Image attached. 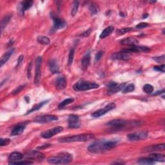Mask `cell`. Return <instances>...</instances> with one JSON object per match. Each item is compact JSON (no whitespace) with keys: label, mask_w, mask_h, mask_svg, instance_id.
<instances>
[{"label":"cell","mask_w":165,"mask_h":165,"mask_svg":"<svg viewBox=\"0 0 165 165\" xmlns=\"http://www.w3.org/2000/svg\"><path fill=\"white\" fill-rule=\"evenodd\" d=\"M117 146L115 141H98L88 147V150L92 154H101L106 151L110 150Z\"/></svg>","instance_id":"cell-1"},{"label":"cell","mask_w":165,"mask_h":165,"mask_svg":"<svg viewBox=\"0 0 165 165\" xmlns=\"http://www.w3.org/2000/svg\"><path fill=\"white\" fill-rule=\"evenodd\" d=\"M72 160L73 156L72 154L67 152H63L61 154H58L57 156L50 157L47 161L50 164H66L70 163Z\"/></svg>","instance_id":"cell-2"},{"label":"cell","mask_w":165,"mask_h":165,"mask_svg":"<svg viewBox=\"0 0 165 165\" xmlns=\"http://www.w3.org/2000/svg\"><path fill=\"white\" fill-rule=\"evenodd\" d=\"M95 138L93 134H83L70 137H66L59 139L61 143H71V142H82L92 140Z\"/></svg>","instance_id":"cell-3"},{"label":"cell","mask_w":165,"mask_h":165,"mask_svg":"<svg viewBox=\"0 0 165 165\" xmlns=\"http://www.w3.org/2000/svg\"><path fill=\"white\" fill-rule=\"evenodd\" d=\"M99 87H100L99 84L95 82L81 80L77 81L73 86V89L75 91H86L92 89H96V88H98Z\"/></svg>","instance_id":"cell-4"},{"label":"cell","mask_w":165,"mask_h":165,"mask_svg":"<svg viewBox=\"0 0 165 165\" xmlns=\"http://www.w3.org/2000/svg\"><path fill=\"white\" fill-rule=\"evenodd\" d=\"M107 125L110 126L113 130H119L125 128L128 125V122L121 119H114V120L109 121L107 123Z\"/></svg>","instance_id":"cell-5"},{"label":"cell","mask_w":165,"mask_h":165,"mask_svg":"<svg viewBox=\"0 0 165 165\" xmlns=\"http://www.w3.org/2000/svg\"><path fill=\"white\" fill-rule=\"evenodd\" d=\"M148 132L146 131L136 132L128 134L127 138L129 141H131L143 140V139H145L148 137Z\"/></svg>","instance_id":"cell-6"},{"label":"cell","mask_w":165,"mask_h":165,"mask_svg":"<svg viewBox=\"0 0 165 165\" xmlns=\"http://www.w3.org/2000/svg\"><path fill=\"white\" fill-rule=\"evenodd\" d=\"M116 104L114 103H109L108 105H106L105 107H104L103 108H101L100 110H98L97 111H96L95 112H94L92 114V117L93 118H100V117H101L103 115H105L106 114V113L108 112H110V110H113L116 108Z\"/></svg>","instance_id":"cell-7"},{"label":"cell","mask_w":165,"mask_h":165,"mask_svg":"<svg viewBox=\"0 0 165 165\" xmlns=\"http://www.w3.org/2000/svg\"><path fill=\"white\" fill-rule=\"evenodd\" d=\"M42 63V57L38 56L35 60V73L34 77V83L35 85L39 84L41 76V67Z\"/></svg>","instance_id":"cell-8"},{"label":"cell","mask_w":165,"mask_h":165,"mask_svg":"<svg viewBox=\"0 0 165 165\" xmlns=\"http://www.w3.org/2000/svg\"><path fill=\"white\" fill-rule=\"evenodd\" d=\"M63 130V128L62 126H56V127L53 128L52 129H50L49 130L45 131L43 132H42L41 134V136L45 139H50L55 135H56V134L61 132Z\"/></svg>","instance_id":"cell-9"},{"label":"cell","mask_w":165,"mask_h":165,"mask_svg":"<svg viewBox=\"0 0 165 165\" xmlns=\"http://www.w3.org/2000/svg\"><path fill=\"white\" fill-rule=\"evenodd\" d=\"M51 17L54 21V25L52 28L53 30L61 29L66 26V22L63 19L59 18L55 14L51 13Z\"/></svg>","instance_id":"cell-10"},{"label":"cell","mask_w":165,"mask_h":165,"mask_svg":"<svg viewBox=\"0 0 165 165\" xmlns=\"http://www.w3.org/2000/svg\"><path fill=\"white\" fill-rule=\"evenodd\" d=\"M58 118L56 116L54 115H45L42 116H38L35 118L34 120V122L37 123H47L50 122L57 121Z\"/></svg>","instance_id":"cell-11"},{"label":"cell","mask_w":165,"mask_h":165,"mask_svg":"<svg viewBox=\"0 0 165 165\" xmlns=\"http://www.w3.org/2000/svg\"><path fill=\"white\" fill-rule=\"evenodd\" d=\"M29 121H25L21 123H18L14 126L13 129L12 130L11 135L12 136H19L23 133V132L25 130V128L27 126L28 123H29Z\"/></svg>","instance_id":"cell-12"},{"label":"cell","mask_w":165,"mask_h":165,"mask_svg":"<svg viewBox=\"0 0 165 165\" xmlns=\"http://www.w3.org/2000/svg\"><path fill=\"white\" fill-rule=\"evenodd\" d=\"M150 51V49L145 46H136L132 45L128 49H125L122 50V52L128 53L129 52H148Z\"/></svg>","instance_id":"cell-13"},{"label":"cell","mask_w":165,"mask_h":165,"mask_svg":"<svg viewBox=\"0 0 165 165\" xmlns=\"http://www.w3.org/2000/svg\"><path fill=\"white\" fill-rule=\"evenodd\" d=\"M68 127L70 128H78L81 126V122L79 116L70 115L68 119Z\"/></svg>","instance_id":"cell-14"},{"label":"cell","mask_w":165,"mask_h":165,"mask_svg":"<svg viewBox=\"0 0 165 165\" xmlns=\"http://www.w3.org/2000/svg\"><path fill=\"white\" fill-rule=\"evenodd\" d=\"M34 2L33 1H23L19 4L18 7H17V11L18 13L21 16L24 15L25 12L29 9L30 7H32V4Z\"/></svg>","instance_id":"cell-15"},{"label":"cell","mask_w":165,"mask_h":165,"mask_svg":"<svg viewBox=\"0 0 165 165\" xmlns=\"http://www.w3.org/2000/svg\"><path fill=\"white\" fill-rule=\"evenodd\" d=\"M26 157L29 159H36V160H43L45 158V156L41 152L35 150H30L27 152Z\"/></svg>","instance_id":"cell-16"},{"label":"cell","mask_w":165,"mask_h":165,"mask_svg":"<svg viewBox=\"0 0 165 165\" xmlns=\"http://www.w3.org/2000/svg\"><path fill=\"white\" fill-rule=\"evenodd\" d=\"M111 57L114 59H119V60H123V61H127L130 58V55L128 53H125L123 52H116L112 54Z\"/></svg>","instance_id":"cell-17"},{"label":"cell","mask_w":165,"mask_h":165,"mask_svg":"<svg viewBox=\"0 0 165 165\" xmlns=\"http://www.w3.org/2000/svg\"><path fill=\"white\" fill-rule=\"evenodd\" d=\"M164 150V144H154V145L147 146L143 149V151L145 152H156V151H163Z\"/></svg>","instance_id":"cell-18"},{"label":"cell","mask_w":165,"mask_h":165,"mask_svg":"<svg viewBox=\"0 0 165 165\" xmlns=\"http://www.w3.org/2000/svg\"><path fill=\"white\" fill-rule=\"evenodd\" d=\"M90 63V52L87 53L81 59V67L83 70L87 69Z\"/></svg>","instance_id":"cell-19"},{"label":"cell","mask_w":165,"mask_h":165,"mask_svg":"<svg viewBox=\"0 0 165 165\" xmlns=\"http://www.w3.org/2000/svg\"><path fill=\"white\" fill-rule=\"evenodd\" d=\"M120 43L123 45H129V46H132V45H136V44H138V39H136V38L130 37L125 38V39L121 40Z\"/></svg>","instance_id":"cell-20"},{"label":"cell","mask_w":165,"mask_h":165,"mask_svg":"<svg viewBox=\"0 0 165 165\" xmlns=\"http://www.w3.org/2000/svg\"><path fill=\"white\" fill-rule=\"evenodd\" d=\"M15 51L14 49H11L9 50H8L6 53L2 55L1 61H0V65L1 67H2L5 63L9 59V58L12 56V55L14 54V52Z\"/></svg>","instance_id":"cell-21"},{"label":"cell","mask_w":165,"mask_h":165,"mask_svg":"<svg viewBox=\"0 0 165 165\" xmlns=\"http://www.w3.org/2000/svg\"><path fill=\"white\" fill-rule=\"evenodd\" d=\"M56 88L58 90H63L67 87V80L65 77H59L57 79L55 83Z\"/></svg>","instance_id":"cell-22"},{"label":"cell","mask_w":165,"mask_h":165,"mask_svg":"<svg viewBox=\"0 0 165 165\" xmlns=\"http://www.w3.org/2000/svg\"><path fill=\"white\" fill-rule=\"evenodd\" d=\"M49 68L50 72L52 73H57L59 72V66H58L57 61L52 59L51 60H50L49 61Z\"/></svg>","instance_id":"cell-23"},{"label":"cell","mask_w":165,"mask_h":165,"mask_svg":"<svg viewBox=\"0 0 165 165\" xmlns=\"http://www.w3.org/2000/svg\"><path fill=\"white\" fill-rule=\"evenodd\" d=\"M23 158V155L17 152H12L9 156V160L11 161H19V160H21Z\"/></svg>","instance_id":"cell-24"},{"label":"cell","mask_w":165,"mask_h":165,"mask_svg":"<svg viewBox=\"0 0 165 165\" xmlns=\"http://www.w3.org/2000/svg\"><path fill=\"white\" fill-rule=\"evenodd\" d=\"M150 158L152 160L158 162H164L165 161V156L163 154H152L149 156Z\"/></svg>","instance_id":"cell-25"},{"label":"cell","mask_w":165,"mask_h":165,"mask_svg":"<svg viewBox=\"0 0 165 165\" xmlns=\"http://www.w3.org/2000/svg\"><path fill=\"white\" fill-rule=\"evenodd\" d=\"M12 14H8L6 15L5 16H4V17L1 20V32H3L4 29H5V27H7V24L9 23L10 20L12 18Z\"/></svg>","instance_id":"cell-26"},{"label":"cell","mask_w":165,"mask_h":165,"mask_svg":"<svg viewBox=\"0 0 165 165\" xmlns=\"http://www.w3.org/2000/svg\"><path fill=\"white\" fill-rule=\"evenodd\" d=\"M125 83H123V84H120V85H118V86H116V87H114L112 89H109L108 91V94H116V92H119L121 90H123L124 88L125 87Z\"/></svg>","instance_id":"cell-27"},{"label":"cell","mask_w":165,"mask_h":165,"mask_svg":"<svg viewBox=\"0 0 165 165\" xmlns=\"http://www.w3.org/2000/svg\"><path fill=\"white\" fill-rule=\"evenodd\" d=\"M114 28L112 26H110L107 28H106L105 30H103V31L101 33L100 35V38L103 39V38H105L106 37L108 36L109 35L111 34L112 32L114 31Z\"/></svg>","instance_id":"cell-28"},{"label":"cell","mask_w":165,"mask_h":165,"mask_svg":"<svg viewBox=\"0 0 165 165\" xmlns=\"http://www.w3.org/2000/svg\"><path fill=\"white\" fill-rule=\"evenodd\" d=\"M48 102H49V101H43V102H41V103H39L37 104V105H35L33 106V107L30 109V110L28 111L26 114L27 115V114H29L30 113H32V112H33L39 110L41 108L43 107V106L45 104L47 103Z\"/></svg>","instance_id":"cell-29"},{"label":"cell","mask_w":165,"mask_h":165,"mask_svg":"<svg viewBox=\"0 0 165 165\" xmlns=\"http://www.w3.org/2000/svg\"><path fill=\"white\" fill-rule=\"evenodd\" d=\"M37 41L39 43L45 45H49L50 42L49 38L46 36H44V35H39V36L37 37Z\"/></svg>","instance_id":"cell-30"},{"label":"cell","mask_w":165,"mask_h":165,"mask_svg":"<svg viewBox=\"0 0 165 165\" xmlns=\"http://www.w3.org/2000/svg\"><path fill=\"white\" fill-rule=\"evenodd\" d=\"M138 163L141 164H154L155 162L154 160L150 158H140L138 159Z\"/></svg>","instance_id":"cell-31"},{"label":"cell","mask_w":165,"mask_h":165,"mask_svg":"<svg viewBox=\"0 0 165 165\" xmlns=\"http://www.w3.org/2000/svg\"><path fill=\"white\" fill-rule=\"evenodd\" d=\"M73 101H74V100H73V98H68V99H66V100H65L64 101H62L61 103H59V106H58V108H59V109H61V108H63V107H65V106L69 105V104H70V103H72V102H73Z\"/></svg>","instance_id":"cell-32"},{"label":"cell","mask_w":165,"mask_h":165,"mask_svg":"<svg viewBox=\"0 0 165 165\" xmlns=\"http://www.w3.org/2000/svg\"><path fill=\"white\" fill-rule=\"evenodd\" d=\"M89 10L90 12L91 15H96V14H98V12H99V7L98 5L95 3H91L89 7Z\"/></svg>","instance_id":"cell-33"},{"label":"cell","mask_w":165,"mask_h":165,"mask_svg":"<svg viewBox=\"0 0 165 165\" xmlns=\"http://www.w3.org/2000/svg\"><path fill=\"white\" fill-rule=\"evenodd\" d=\"M79 1H73V7L72 9V11H71V16H75V15L77 12L78 8H79Z\"/></svg>","instance_id":"cell-34"},{"label":"cell","mask_w":165,"mask_h":165,"mask_svg":"<svg viewBox=\"0 0 165 165\" xmlns=\"http://www.w3.org/2000/svg\"><path fill=\"white\" fill-rule=\"evenodd\" d=\"M134 89H135V86H134V85L130 84L126 86V87H125V88H124V89L123 90V92L124 94L131 92H133Z\"/></svg>","instance_id":"cell-35"},{"label":"cell","mask_w":165,"mask_h":165,"mask_svg":"<svg viewBox=\"0 0 165 165\" xmlns=\"http://www.w3.org/2000/svg\"><path fill=\"white\" fill-rule=\"evenodd\" d=\"M143 90L146 94H151L154 91V87L153 86L149 84H146L143 87Z\"/></svg>","instance_id":"cell-36"},{"label":"cell","mask_w":165,"mask_h":165,"mask_svg":"<svg viewBox=\"0 0 165 165\" xmlns=\"http://www.w3.org/2000/svg\"><path fill=\"white\" fill-rule=\"evenodd\" d=\"M132 30H133V28H132V27L124 28V29H121L118 30L117 33L119 34V35H123V34H125L126 33L131 32Z\"/></svg>","instance_id":"cell-37"},{"label":"cell","mask_w":165,"mask_h":165,"mask_svg":"<svg viewBox=\"0 0 165 165\" xmlns=\"http://www.w3.org/2000/svg\"><path fill=\"white\" fill-rule=\"evenodd\" d=\"M33 162L30 161H11L9 164H31Z\"/></svg>","instance_id":"cell-38"},{"label":"cell","mask_w":165,"mask_h":165,"mask_svg":"<svg viewBox=\"0 0 165 165\" xmlns=\"http://www.w3.org/2000/svg\"><path fill=\"white\" fill-rule=\"evenodd\" d=\"M73 56H74V49H72L70 50L69 55H68V65H69L72 64L73 62Z\"/></svg>","instance_id":"cell-39"},{"label":"cell","mask_w":165,"mask_h":165,"mask_svg":"<svg viewBox=\"0 0 165 165\" xmlns=\"http://www.w3.org/2000/svg\"><path fill=\"white\" fill-rule=\"evenodd\" d=\"M153 60L156 61L157 63H164L165 60V55H162L161 56H157V57H152Z\"/></svg>","instance_id":"cell-40"},{"label":"cell","mask_w":165,"mask_h":165,"mask_svg":"<svg viewBox=\"0 0 165 165\" xmlns=\"http://www.w3.org/2000/svg\"><path fill=\"white\" fill-rule=\"evenodd\" d=\"M10 143H11V140H10L9 139L1 138L0 139V145H1V146L7 145V144H9Z\"/></svg>","instance_id":"cell-41"},{"label":"cell","mask_w":165,"mask_h":165,"mask_svg":"<svg viewBox=\"0 0 165 165\" xmlns=\"http://www.w3.org/2000/svg\"><path fill=\"white\" fill-rule=\"evenodd\" d=\"M164 68H165V65L163 64L160 66H156V67H154V69L156 71H158V72H164Z\"/></svg>","instance_id":"cell-42"},{"label":"cell","mask_w":165,"mask_h":165,"mask_svg":"<svg viewBox=\"0 0 165 165\" xmlns=\"http://www.w3.org/2000/svg\"><path fill=\"white\" fill-rule=\"evenodd\" d=\"M148 26H149L148 23H145V22H142L137 25L136 28L138 29H144V28L148 27Z\"/></svg>","instance_id":"cell-43"},{"label":"cell","mask_w":165,"mask_h":165,"mask_svg":"<svg viewBox=\"0 0 165 165\" xmlns=\"http://www.w3.org/2000/svg\"><path fill=\"white\" fill-rule=\"evenodd\" d=\"M24 86H19L18 87L16 88V89H14L13 91H12V94L13 95H16L17 94H19L21 91L23 89Z\"/></svg>","instance_id":"cell-44"},{"label":"cell","mask_w":165,"mask_h":165,"mask_svg":"<svg viewBox=\"0 0 165 165\" xmlns=\"http://www.w3.org/2000/svg\"><path fill=\"white\" fill-rule=\"evenodd\" d=\"M32 68V61L29 63V67H28V70H27V76L28 78L30 79V76H31V71Z\"/></svg>","instance_id":"cell-45"},{"label":"cell","mask_w":165,"mask_h":165,"mask_svg":"<svg viewBox=\"0 0 165 165\" xmlns=\"http://www.w3.org/2000/svg\"><path fill=\"white\" fill-rule=\"evenodd\" d=\"M104 54V52L103 51H100L98 52L97 54L96 55V57H95V59H96V61H98L100 60L101 57H102L103 55Z\"/></svg>","instance_id":"cell-46"},{"label":"cell","mask_w":165,"mask_h":165,"mask_svg":"<svg viewBox=\"0 0 165 165\" xmlns=\"http://www.w3.org/2000/svg\"><path fill=\"white\" fill-rule=\"evenodd\" d=\"M91 32H92V29L90 28V29H88L87 30H86V31L82 33V34H81V35H82V36L83 37H88V36H89L90 34H91Z\"/></svg>","instance_id":"cell-47"},{"label":"cell","mask_w":165,"mask_h":165,"mask_svg":"<svg viewBox=\"0 0 165 165\" xmlns=\"http://www.w3.org/2000/svg\"><path fill=\"white\" fill-rule=\"evenodd\" d=\"M118 83H116V82H110L107 85V87L109 88V89H112V88H113L114 87H116V86H118Z\"/></svg>","instance_id":"cell-48"},{"label":"cell","mask_w":165,"mask_h":165,"mask_svg":"<svg viewBox=\"0 0 165 165\" xmlns=\"http://www.w3.org/2000/svg\"><path fill=\"white\" fill-rule=\"evenodd\" d=\"M23 55H19V57H18V59H17V67H18L19 65H20V64H21V62L23 61Z\"/></svg>","instance_id":"cell-49"},{"label":"cell","mask_w":165,"mask_h":165,"mask_svg":"<svg viewBox=\"0 0 165 165\" xmlns=\"http://www.w3.org/2000/svg\"><path fill=\"white\" fill-rule=\"evenodd\" d=\"M50 146V144H43L42 146H39V147H38V149H44V148H48V147H49Z\"/></svg>","instance_id":"cell-50"},{"label":"cell","mask_w":165,"mask_h":165,"mask_svg":"<svg viewBox=\"0 0 165 165\" xmlns=\"http://www.w3.org/2000/svg\"><path fill=\"white\" fill-rule=\"evenodd\" d=\"M164 90H161V91H159V92H156L155 94H154V96H157V95H159V94H161L162 93H164Z\"/></svg>","instance_id":"cell-51"},{"label":"cell","mask_w":165,"mask_h":165,"mask_svg":"<svg viewBox=\"0 0 165 165\" xmlns=\"http://www.w3.org/2000/svg\"><path fill=\"white\" fill-rule=\"evenodd\" d=\"M148 14H143V19H146V17H148Z\"/></svg>","instance_id":"cell-52"},{"label":"cell","mask_w":165,"mask_h":165,"mask_svg":"<svg viewBox=\"0 0 165 165\" xmlns=\"http://www.w3.org/2000/svg\"><path fill=\"white\" fill-rule=\"evenodd\" d=\"M120 14H121V16L122 17H124V16H125V14H123V13H122V12H121V13H120Z\"/></svg>","instance_id":"cell-53"}]
</instances>
